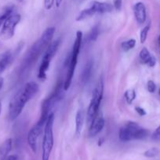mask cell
Wrapping results in <instances>:
<instances>
[{
    "instance_id": "6da1fadb",
    "label": "cell",
    "mask_w": 160,
    "mask_h": 160,
    "mask_svg": "<svg viewBox=\"0 0 160 160\" xmlns=\"http://www.w3.org/2000/svg\"><path fill=\"white\" fill-rule=\"evenodd\" d=\"M39 84L35 81H29L22 86L12 97L9 104V120H16L20 116L27 103L39 92Z\"/></svg>"
},
{
    "instance_id": "7a4b0ae2",
    "label": "cell",
    "mask_w": 160,
    "mask_h": 160,
    "mask_svg": "<svg viewBox=\"0 0 160 160\" xmlns=\"http://www.w3.org/2000/svg\"><path fill=\"white\" fill-rule=\"evenodd\" d=\"M54 33L55 28L53 27L48 28L44 31L41 37L33 44L26 54L23 62V65L24 66V67H23L24 69L28 68L32 66L35 61H37L38 58L42 54V52L46 50L50 44L52 42Z\"/></svg>"
},
{
    "instance_id": "3957f363",
    "label": "cell",
    "mask_w": 160,
    "mask_h": 160,
    "mask_svg": "<svg viewBox=\"0 0 160 160\" xmlns=\"http://www.w3.org/2000/svg\"><path fill=\"white\" fill-rule=\"evenodd\" d=\"M82 41H83V32L78 31L76 32V38L74 42L72 51L71 56L68 59V67H67V74L64 81V92L67 91L72 84V78H73L74 73H75V67L78 62V56L79 54L80 48H81Z\"/></svg>"
},
{
    "instance_id": "277c9868",
    "label": "cell",
    "mask_w": 160,
    "mask_h": 160,
    "mask_svg": "<svg viewBox=\"0 0 160 160\" xmlns=\"http://www.w3.org/2000/svg\"><path fill=\"white\" fill-rule=\"evenodd\" d=\"M63 90H64V83L59 82L56 85V88L53 91V93L45 98L42 103V110H41V116L39 120V123L42 124H45L49 116L53 112V109L55 105L61 99L63 96Z\"/></svg>"
},
{
    "instance_id": "5b68a950",
    "label": "cell",
    "mask_w": 160,
    "mask_h": 160,
    "mask_svg": "<svg viewBox=\"0 0 160 160\" xmlns=\"http://www.w3.org/2000/svg\"><path fill=\"white\" fill-rule=\"evenodd\" d=\"M149 135V131L142 128L138 123L130 121L125 123L119 130V137L122 142H130L132 140H142Z\"/></svg>"
},
{
    "instance_id": "8992f818",
    "label": "cell",
    "mask_w": 160,
    "mask_h": 160,
    "mask_svg": "<svg viewBox=\"0 0 160 160\" xmlns=\"http://www.w3.org/2000/svg\"><path fill=\"white\" fill-rule=\"evenodd\" d=\"M53 121L54 113L52 112L46 120L43 131V141H42V160H49L53 147Z\"/></svg>"
},
{
    "instance_id": "52a82bcc",
    "label": "cell",
    "mask_w": 160,
    "mask_h": 160,
    "mask_svg": "<svg viewBox=\"0 0 160 160\" xmlns=\"http://www.w3.org/2000/svg\"><path fill=\"white\" fill-rule=\"evenodd\" d=\"M104 94V82L103 80L100 79L97 83V86L94 88L93 92L92 98L89 102V107L87 109V113H86V118L89 125L93 120L94 117L97 116V114L100 112V106L101 103L102 98H103Z\"/></svg>"
},
{
    "instance_id": "ba28073f",
    "label": "cell",
    "mask_w": 160,
    "mask_h": 160,
    "mask_svg": "<svg viewBox=\"0 0 160 160\" xmlns=\"http://www.w3.org/2000/svg\"><path fill=\"white\" fill-rule=\"evenodd\" d=\"M113 9H115L114 6L110 4V3L99 1H93L89 7L86 8L79 12L75 20H76V21H82V20L89 18V17L97 13L100 14L110 12L112 11Z\"/></svg>"
},
{
    "instance_id": "9c48e42d",
    "label": "cell",
    "mask_w": 160,
    "mask_h": 160,
    "mask_svg": "<svg viewBox=\"0 0 160 160\" xmlns=\"http://www.w3.org/2000/svg\"><path fill=\"white\" fill-rule=\"evenodd\" d=\"M60 44H61V41H60V39H57V40L51 42L45 51V53H44V56L42 59V62H41L40 67H39V69L38 78L39 79L45 80V78H46V71L48 70L49 67H50L51 60L55 56L56 52H57Z\"/></svg>"
},
{
    "instance_id": "30bf717a",
    "label": "cell",
    "mask_w": 160,
    "mask_h": 160,
    "mask_svg": "<svg viewBox=\"0 0 160 160\" xmlns=\"http://www.w3.org/2000/svg\"><path fill=\"white\" fill-rule=\"evenodd\" d=\"M20 14L12 13L5 20L0 33V36L3 40H9L13 37L15 28L20 21Z\"/></svg>"
},
{
    "instance_id": "8fae6325",
    "label": "cell",
    "mask_w": 160,
    "mask_h": 160,
    "mask_svg": "<svg viewBox=\"0 0 160 160\" xmlns=\"http://www.w3.org/2000/svg\"><path fill=\"white\" fill-rule=\"evenodd\" d=\"M44 127L45 125L37 122V123L30 130L28 134V143L34 152L37 151L38 142L40 136L42 135V131H44Z\"/></svg>"
},
{
    "instance_id": "7c38bea8",
    "label": "cell",
    "mask_w": 160,
    "mask_h": 160,
    "mask_svg": "<svg viewBox=\"0 0 160 160\" xmlns=\"http://www.w3.org/2000/svg\"><path fill=\"white\" fill-rule=\"evenodd\" d=\"M104 119L103 114L100 112H99L97 114L93 120L89 124V135L90 137H94L97 134H98L102 129L104 127Z\"/></svg>"
},
{
    "instance_id": "4fadbf2b",
    "label": "cell",
    "mask_w": 160,
    "mask_h": 160,
    "mask_svg": "<svg viewBox=\"0 0 160 160\" xmlns=\"http://www.w3.org/2000/svg\"><path fill=\"white\" fill-rule=\"evenodd\" d=\"M133 13L136 22L140 24H142L145 22L146 17V7L145 5L141 2H138L133 6Z\"/></svg>"
},
{
    "instance_id": "5bb4252c",
    "label": "cell",
    "mask_w": 160,
    "mask_h": 160,
    "mask_svg": "<svg viewBox=\"0 0 160 160\" xmlns=\"http://www.w3.org/2000/svg\"><path fill=\"white\" fill-rule=\"evenodd\" d=\"M13 53L8 50L0 54V74L6 70L13 59Z\"/></svg>"
},
{
    "instance_id": "9a60e30c",
    "label": "cell",
    "mask_w": 160,
    "mask_h": 160,
    "mask_svg": "<svg viewBox=\"0 0 160 160\" xmlns=\"http://www.w3.org/2000/svg\"><path fill=\"white\" fill-rule=\"evenodd\" d=\"M13 140L11 138L6 139L0 145V160H6L8 155L12 149Z\"/></svg>"
},
{
    "instance_id": "2e32d148",
    "label": "cell",
    "mask_w": 160,
    "mask_h": 160,
    "mask_svg": "<svg viewBox=\"0 0 160 160\" xmlns=\"http://www.w3.org/2000/svg\"><path fill=\"white\" fill-rule=\"evenodd\" d=\"M84 111L81 108L78 109L75 116V132L78 135L81 134V131L83 130V124H84Z\"/></svg>"
},
{
    "instance_id": "e0dca14e",
    "label": "cell",
    "mask_w": 160,
    "mask_h": 160,
    "mask_svg": "<svg viewBox=\"0 0 160 160\" xmlns=\"http://www.w3.org/2000/svg\"><path fill=\"white\" fill-rule=\"evenodd\" d=\"M93 67V63L92 60H89L85 66L84 69L83 70V73L81 75V81L82 82L86 83L89 81V78H90L91 74H92V70Z\"/></svg>"
},
{
    "instance_id": "ac0fdd59",
    "label": "cell",
    "mask_w": 160,
    "mask_h": 160,
    "mask_svg": "<svg viewBox=\"0 0 160 160\" xmlns=\"http://www.w3.org/2000/svg\"><path fill=\"white\" fill-rule=\"evenodd\" d=\"M139 56L141 62L147 65V64L149 63V62H150L151 59H152V55H151V53L149 52L147 48L144 47V48H143L141 50V52H140Z\"/></svg>"
},
{
    "instance_id": "d6986e66",
    "label": "cell",
    "mask_w": 160,
    "mask_h": 160,
    "mask_svg": "<svg viewBox=\"0 0 160 160\" xmlns=\"http://www.w3.org/2000/svg\"><path fill=\"white\" fill-rule=\"evenodd\" d=\"M151 28V23H148L142 30L141 31L140 33V41H141V43H144L145 41L147 40V34H148L149 31H150Z\"/></svg>"
},
{
    "instance_id": "ffe728a7",
    "label": "cell",
    "mask_w": 160,
    "mask_h": 160,
    "mask_svg": "<svg viewBox=\"0 0 160 160\" xmlns=\"http://www.w3.org/2000/svg\"><path fill=\"white\" fill-rule=\"evenodd\" d=\"M135 45H136V41H135V39L131 38L122 42L121 46H122V48L124 50V51L127 52L129 51V50L134 48Z\"/></svg>"
},
{
    "instance_id": "44dd1931",
    "label": "cell",
    "mask_w": 160,
    "mask_h": 160,
    "mask_svg": "<svg viewBox=\"0 0 160 160\" xmlns=\"http://www.w3.org/2000/svg\"><path fill=\"white\" fill-rule=\"evenodd\" d=\"M124 96H125L127 103L128 104H131L133 102V100L136 98V92H135V91L133 89H130V90H127L125 92Z\"/></svg>"
},
{
    "instance_id": "7402d4cb",
    "label": "cell",
    "mask_w": 160,
    "mask_h": 160,
    "mask_svg": "<svg viewBox=\"0 0 160 160\" xmlns=\"http://www.w3.org/2000/svg\"><path fill=\"white\" fill-rule=\"evenodd\" d=\"M13 12V6H10V7H8L7 9L3 12V14L0 15V28L3 26L5 20H6L10 14H12Z\"/></svg>"
},
{
    "instance_id": "603a6c76",
    "label": "cell",
    "mask_w": 160,
    "mask_h": 160,
    "mask_svg": "<svg viewBox=\"0 0 160 160\" xmlns=\"http://www.w3.org/2000/svg\"><path fill=\"white\" fill-rule=\"evenodd\" d=\"M99 35V25L97 24L92 28L89 34V38L90 41H96Z\"/></svg>"
},
{
    "instance_id": "cb8c5ba5",
    "label": "cell",
    "mask_w": 160,
    "mask_h": 160,
    "mask_svg": "<svg viewBox=\"0 0 160 160\" xmlns=\"http://www.w3.org/2000/svg\"><path fill=\"white\" fill-rule=\"evenodd\" d=\"M159 153V150L157 148H152L150 149L147 150L144 153V156L147 158H154L157 156Z\"/></svg>"
},
{
    "instance_id": "d4e9b609",
    "label": "cell",
    "mask_w": 160,
    "mask_h": 160,
    "mask_svg": "<svg viewBox=\"0 0 160 160\" xmlns=\"http://www.w3.org/2000/svg\"><path fill=\"white\" fill-rule=\"evenodd\" d=\"M147 90L150 93H154L156 90V85H155V82L153 81H147Z\"/></svg>"
},
{
    "instance_id": "484cf974",
    "label": "cell",
    "mask_w": 160,
    "mask_h": 160,
    "mask_svg": "<svg viewBox=\"0 0 160 160\" xmlns=\"http://www.w3.org/2000/svg\"><path fill=\"white\" fill-rule=\"evenodd\" d=\"M152 139L154 141H157V142H160V126L156 128L154 133L152 134Z\"/></svg>"
},
{
    "instance_id": "4316f807",
    "label": "cell",
    "mask_w": 160,
    "mask_h": 160,
    "mask_svg": "<svg viewBox=\"0 0 160 160\" xmlns=\"http://www.w3.org/2000/svg\"><path fill=\"white\" fill-rule=\"evenodd\" d=\"M122 0H113V6L115 10H120L122 8Z\"/></svg>"
},
{
    "instance_id": "83f0119b",
    "label": "cell",
    "mask_w": 160,
    "mask_h": 160,
    "mask_svg": "<svg viewBox=\"0 0 160 160\" xmlns=\"http://www.w3.org/2000/svg\"><path fill=\"white\" fill-rule=\"evenodd\" d=\"M55 3V0H45V7L46 9H50L53 4Z\"/></svg>"
},
{
    "instance_id": "f1b7e54d",
    "label": "cell",
    "mask_w": 160,
    "mask_h": 160,
    "mask_svg": "<svg viewBox=\"0 0 160 160\" xmlns=\"http://www.w3.org/2000/svg\"><path fill=\"white\" fill-rule=\"evenodd\" d=\"M136 109V112H137V113L139 114L140 116H141V117H142V116H145L146 115L145 110H144L143 108L139 107V106H138V107H136V109Z\"/></svg>"
},
{
    "instance_id": "f546056e",
    "label": "cell",
    "mask_w": 160,
    "mask_h": 160,
    "mask_svg": "<svg viewBox=\"0 0 160 160\" xmlns=\"http://www.w3.org/2000/svg\"><path fill=\"white\" fill-rule=\"evenodd\" d=\"M6 160H17V156H9Z\"/></svg>"
},
{
    "instance_id": "4dcf8cb0",
    "label": "cell",
    "mask_w": 160,
    "mask_h": 160,
    "mask_svg": "<svg viewBox=\"0 0 160 160\" xmlns=\"http://www.w3.org/2000/svg\"><path fill=\"white\" fill-rule=\"evenodd\" d=\"M3 84H4V81H3V78H0V91H1V89L3 88Z\"/></svg>"
},
{
    "instance_id": "1f68e13d",
    "label": "cell",
    "mask_w": 160,
    "mask_h": 160,
    "mask_svg": "<svg viewBox=\"0 0 160 160\" xmlns=\"http://www.w3.org/2000/svg\"><path fill=\"white\" fill-rule=\"evenodd\" d=\"M1 112H2V102L1 101H0V114H1Z\"/></svg>"
},
{
    "instance_id": "d6a6232c",
    "label": "cell",
    "mask_w": 160,
    "mask_h": 160,
    "mask_svg": "<svg viewBox=\"0 0 160 160\" xmlns=\"http://www.w3.org/2000/svg\"><path fill=\"white\" fill-rule=\"evenodd\" d=\"M158 44H159V45H160V35L158 36Z\"/></svg>"
},
{
    "instance_id": "836d02e7",
    "label": "cell",
    "mask_w": 160,
    "mask_h": 160,
    "mask_svg": "<svg viewBox=\"0 0 160 160\" xmlns=\"http://www.w3.org/2000/svg\"><path fill=\"white\" fill-rule=\"evenodd\" d=\"M158 93H159V95H160V88H159V91H158Z\"/></svg>"
},
{
    "instance_id": "e575fe53",
    "label": "cell",
    "mask_w": 160,
    "mask_h": 160,
    "mask_svg": "<svg viewBox=\"0 0 160 160\" xmlns=\"http://www.w3.org/2000/svg\"><path fill=\"white\" fill-rule=\"evenodd\" d=\"M18 1L19 2H22V1H23V0H18Z\"/></svg>"
}]
</instances>
